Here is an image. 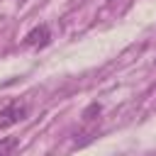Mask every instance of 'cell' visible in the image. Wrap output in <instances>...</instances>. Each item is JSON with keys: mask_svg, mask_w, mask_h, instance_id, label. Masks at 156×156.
<instances>
[{"mask_svg": "<svg viewBox=\"0 0 156 156\" xmlns=\"http://www.w3.org/2000/svg\"><path fill=\"white\" fill-rule=\"evenodd\" d=\"M27 117V102L24 100H12L0 110V129H7Z\"/></svg>", "mask_w": 156, "mask_h": 156, "instance_id": "cell-1", "label": "cell"}, {"mask_svg": "<svg viewBox=\"0 0 156 156\" xmlns=\"http://www.w3.org/2000/svg\"><path fill=\"white\" fill-rule=\"evenodd\" d=\"M49 41H51V29H49V24H39V27H34V29L24 37V44L32 46V49H41V46H46Z\"/></svg>", "mask_w": 156, "mask_h": 156, "instance_id": "cell-2", "label": "cell"}, {"mask_svg": "<svg viewBox=\"0 0 156 156\" xmlns=\"http://www.w3.org/2000/svg\"><path fill=\"white\" fill-rule=\"evenodd\" d=\"M17 136H2L0 139V156H12V151L17 149Z\"/></svg>", "mask_w": 156, "mask_h": 156, "instance_id": "cell-3", "label": "cell"}, {"mask_svg": "<svg viewBox=\"0 0 156 156\" xmlns=\"http://www.w3.org/2000/svg\"><path fill=\"white\" fill-rule=\"evenodd\" d=\"M100 110H102V107H100L98 102H93V105H88V107H85V112H83V119H85V122H90V119H95V115H100Z\"/></svg>", "mask_w": 156, "mask_h": 156, "instance_id": "cell-4", "label": "cell"}]
</instances>
